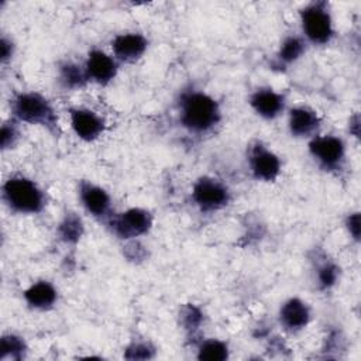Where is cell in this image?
<instances>
[{"label": "cell", "instance_id": "1", "mask_svg": "<svg viewBox=\"0 0 361 361\" xmlns=\"http://www.w3.org/2000/svg\"><path fill=\"white\" fill-rule=\"evenodd\" d=\"M179 126L192 135L213 133L223 120L220 103L206 90L197 87L183 89L176 99Z\"/></svg>", "mask_w": 361, "mask_h": 361}, {"label": "cell", "instance_id": "2", "mask_svg": "<svg viewBox=\"0 0 361 361\" xmlns=\"http://www.w3.org/2000/svg\"><path fill=\"white\" fill-rule=\"evenodd\" d=\"M10 116L18 123L37 126L54 137L62 134L58 113L52 102L39 92L21 90L16 92L8 102Z\"/></svg>", "mask_w": 361, "mask_h": 361}, {"label": "cell", "instance_id": "3", "mask_svg": "<svg viewBox=\"0 0 361 361\" xmlns=\"http://www.w3.org/2000/svg\"><path fill=\"white\" fill-rule=\"evenodd\" d=\"M1 202L16 214L34 216L44 212L48 197L34 179L13 173L1 183Z\"/></svg>", "mask_w": 361, "mask_h": 361}, {"label": "cell", "instance_id": "4", "mask_svg": "<svg viewBox=\"0 0 361 361\" xmlns=\"http://www.w3.org/2000/svg\"><path fill=\"white\" fill-rule=\"evenodd\" d=\"M300 35L309 45L324 47L336 37L331 4L326 0H313L299 10Z\"/></svg>", "mask_w": 361, "mask_h": 361}, {"label": "cell", "instance_id": "5", "mask_svg": "<svg viewBox=\"0 0 361 361\" xmlns=\"http://www.w3.org/2000/svg\"><path fill=\"white\" fill-rule=\"evenodd\" d=\"M307 152L316 166L326 173L341 176L347 171V144L336 134L314 135L307 141Z\"/></svg>", "mask_w": 361, "mask_h": 361}, {"label": "cell", "instance_id": "6", "mask_svg": "<svg viewBox=\"0 0 361 361\" xmlns=\"http://www.w3.org/2000/svg\"><path fill=\"white\" fill-rule=\"evenodd\" d=\"M190 199L200 213L213 214L226 209L231 203L233 193L221 179L203 175L193 182Z\"/></svg>", "mask_w": 361, "mask_h": 361}, {"label": "cell", "instance_id": "7", "mask_svg": "<svg viewBox=\"0 0 361 361\" xmlns=\"http://www.w3.org/2000/svg\"><path fill=\"white\" fill-rule=\"evenodd\" d=\"M154 226V216L144 207H128L113 213L106 221L107 230L118 240L128 241L147 235Z\"/></svg>", "mask_w": 361, "mask_h": 361}, {"label": "cell", "instance_id": "8", "mask_svg": "<svg viewBox=\"0 0 361 361\" xmlns=\"http://www.w3.org/2000/svg\"><path fill=\"white\" fill-rule=\"evenodd\" d=\"M245 159L250 175L258 182H275L282 172V161L279 155L259 140H254L248 144Z\"/></svg>", "mask_w": 361, "mask_h": 361}, {"label": "cell", "instance_id": "9", "mask_svg": "<svg viewBox=\"0 0 361 361\" xmlns=\"http://www.w3.org/2000/svg\"><path fill=\"white\" fill-rule=\"evenodd\" d=\"M78 199L85 212L99 221L106 223L114 213L110 193L89 179H80L78 182Z\"/></svg>", "mask_w": 361, "mask_h": 361}, {"label": "cell", "instance_id": "10", "mask_svg": "<svg viewBox=\"0 0 361 361\" xmlns=\"http://www.w3.org/2000/svg\"><path fill=\"white\" fill-rule=\"evenodd\" d=\"M68 116L71 130L83 142H94L106 131L104 117L89 107L72 106L68 109Z\"/></svg>", "mask_w": 361, "mask_h": 361}, {"label": "cell", "instance_id": "11", "mask_svg": "<svg viewBox=\"0 0 361 361\" xmlns=\"http://www.w3.org/2000/svg\"><path fill=\"white\" fill-rule=\"evenodd\" d=\"M251 110L264 120H276L288 110V94L271 86H259L248 96Z\"/></svg>", "mask_w": 361, "mask_h": 361}, {"label": "cell", "instance_id": "12", "mask_svg": "<svg viewBox=\"0 0 361 361\" xmlns=\"http://www.w3.org/2000/svg\"><path fill=\"white\" fill-rule=\"evenodd\" d=\"M83 66L89 83H94L103 87L109 86L117 78L120 71L118 61L111 54L100 48L89 49Z\"/></svg>", "mask_w": 361, "mask_h": 361}, {"label": "cell", "instance_id": "13", "mask_svg": "<svg viewBox=\"0 0 361 361\" xmlns=\"http://www.w3.org/2000/svg\"><path fill=\"white\" fill-rule=\"evenodd\" d=\"M288 131L293 138L310 140L319 134L322 128V117L307 104H296L288 107Z\"/></svg>", "mask_w": 361, "mask_h": 361}, {"label": "cell", "instance_id": "14", "mask_svg": "<svg viewBox=\"0 0 361 361\" xmlns=\"http://www.w3.org/2000/svg\"><path fill=\"white\" fill-rule=\"evenodd\" d=\"M149 47V39L137 31L116 34L110 41L111 55L118 63H134L140 61Z\"/></svg>", "mask_w": 361, "mask_h": 361}, {"label": "cell", "instance_id": "15", "mask_svg": "<svg viewBox=\"0 0 361 361\" xmlns=\"http://www.w3.org/2000/svg\"><path fill=\"white\" fill-rule=\"evenodd\" d=\"M312 320V310L307 302L299 296H290L283 300L278 310L279 326L290 334L305 330Z\"/></svg>", "mask_w": 361, "mask_h": 361}, {"label": "cell", "instance_id": "16", "mask_svg": "<svg viewBox=\"0 0 361 361\" xmlns=\"http://www.w3.org/2000/svg\"><path fill=\"white\" fill-rule=\"evenodd\" d=\"M309 259L312 265L314 286L320 292L331 290L340 281V276H341L340 265L324 250H320V248H314L310 252Z\"/></svg>", "mask_w": 361, "mask_h": 361}, {"label": "cell", "instance_id": "17", "mask_svg": "<svg viewBox=\"0 0 361 361\" xmlns=\"http://www.w3.org/2000/svg\"><path fill=\"white\" fill-rule=\"evenodd\" d=\"M58 289L47 279H38L23 290L25 305L37 312H48L58 303Z\"/></svg>", "mask_w": 361, "mask_h": 361}, {"label": "cell", "instance_id": "18", "mask_svg": "<svg viewBox=\"0 0 361 361\" xmlns=\"http://www.w3.org/2000/svg\"><path fill=\"white\" fill-rule=\"evenodd\" d=\"M307 47H309V44L305 41V38L300 34L286 35L281 41V44L275 52L272 66L278 68V71L289 68L290 65L296 63L299 59H302L305 56Z\"/></svg>", "mask_w": 361, "mask_h": 361}, {"label": "cell", "instance_id": "19", "mask_svg": "<svg viewBox=\"0 0 361 361\" xmlns=\"http://www.w3.org/2000/svg\"><path fill=\"white\" fill-rule=\"evenodd\" d=\"M58 86L66 92L82 90L89 85L83 63L73 59H62L56 65Z\"/></svg>", "mask_w": 361, "mask_h": 361}, {"label": "cell", "instance_id": "20", "mask_svg": "<svg viewBox=\"0 0 361 361\" xmlns=\"http://www.w3.org/2000/svg\"><path fill=\"white\" fill-rule=\"evenodd\" d=\"M56 238L65 245H76L85 235V221L75 210H66L56 224Z\"/></svg>", "mask_w": 361, "mask_h": 361}, {"label": "cell", "instance_id": "21", "mask_svg": "<svg viewBox=\"0 0 361 361\" xmlns=\"http://www.w3.org/2000/svg\"><path fill=\"white\" fill-rule=\"evenodd\" d=\"M178 323L185 336L195 343L204 323V313L195 303H183L178 312Z\"/></svg>", "mask_w": 361, "mask_h": 361}, {"label": "cell", "instance_id": "22", "mask_svg": "<svg viewBox=\"0 0 361 361\" xmlns=\"http://www.w3.org/2000/svg\"><path fill=\"white\" fill-rule=\"evenodd\" d=\"M196 358L200 361H226L230 358L228 343L220 338H199L195 341Z\"/></svg>", "mask_w": 361, "mask_h": 361}, {"label": "cell", "instance_id": "23", "mask_svg": "<svg viewBox=\"0 0 361 361\" xmlns=\"http://www.w3.org/2000/svg\"><path fill=\"white\" fill-rule=\"evenodd\" d=\"M28 344L25 338L17 333H4L0 338V360L21 361L27 357Z\"/></svg>", "mask_w": 361, "mask_h": 361}, {"label": "cell", "instance_id": "24", "mask_svg": "<svg viewBox=\"0 0 361 361\" xmlns=\"http://www.w3.org/2000/svg\"><path fill=\"white\" fill-rule=\"evenodd\" d=\"M157 354V347L149 340H131L123 353L126 360H151Z\"/></svg>", "mask_w": 361, "mask_h": 361}, {"label": "cell", "instance_id": "25", "mask_svg": "<svg viewBox=\"0 0 361 361\" xmlns=\"http://www.w3.org/2000/svg\"><path fill=\"white\" fill-rule=\"evenodd\" d=\"M20 124L21 123H18L11 116L3 121L1 131H0V147H1L3 152L11 151L18 144L20 137H21Z\"/></svg>", "mask_w": 361, "mask_h": 361}, {"label": "cell", "instance_id": "26", "mask_svg": "<svg viewBox=\"0 0 361 361\" xmlns=\"http://www.w3.org/2000/svg\"><path fill=\"white\" fill-rule=\"evenodd\" d=\"M123 255L127 258V261L138 264V262H142L147 259L148 251H147V247L141 244L140 238H137V240L124 241Z\"/></svg>", "mask_w": 361, "mask_h": 361}, {"label": "cell", "instance_id": "27", "mask_svg": "<svg viewBox=\"0 0 361 361\" xmlns=\"http://www.w3.org/2000/svg\"><path fill=\"white\" fill-rule=\"evenodd\" d=\"M344 228L348 234V237L358 244L361 238V214L358 210L350 212L344 217Z\"/></svg>", "mask_w": 361, "mask_h": 361}, {"label": "cell", "instance_id": "28", "mask_svg": "<svg viewBox=\"0 0 361 361\" xmlns=\"http://www.w3.org/2000/svg\"><path fill=\"white\" fill-rule=\"evenodd\" d=\"M345 348V337L344 334L337 330V329H331L326 337H324V343L322 350L327 351V353H334V351H343Z\"/></svg>", "mask_w": 361, "mask_h": 361}, {"label": "cell", "instance_id": "29", "mask_svg": "<svg viewBox=\"0 0 361 361\" xmlns=\"http://www.w3.org/2000/svg\"><path fill=\"white\" fill-rule=\"evenodd\" d=\"M16 55V44L14 41L7 37L6 34L1 35V39H0V61H1V65L6 66L8 65L13 58Z\"/></svg>", "mask_w": 361, "mask_h": 361}, {"label": "cell", "instance_id": "30", "mask_svg": "<svg viewBox=\"0 0 361 361\" xmlns=\"http://www.w3.org/2000/svg\"><path fill=\"white\" fill-rule=\"evenodd\" d=\"M348 133L358 138V134H360V114L358 113H354L350 120H348Z\"/></svg>", "mask_w": 361, "mask_h": 361}]
</instances>
